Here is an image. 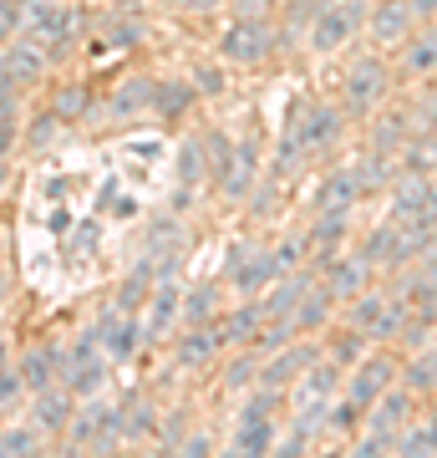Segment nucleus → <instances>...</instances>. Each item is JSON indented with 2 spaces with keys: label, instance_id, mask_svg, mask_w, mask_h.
<instances>
[{
  "label": "nucleus",
  "instance_id": "f257e3e1",
  "mask_svg": "<svg viewBox=\"0 0 437 458\" xmlns=\"http://www.w3.org/2000/svg\"><path fill=\"white\" fill-rule=\"evenodd\" d=\"M387 98H391V66L382 51H366V56H357V62L346 66V77H340V107L351 117H372Z\"/></svg>",
  "mask_w": 437,
  "mask_h": 458
},
{
  "label": "nucleus",
  "instance_id": "f03ea898",
  "mask_svg": "<svg viewBox=\"0 0 437 458\" xmlns=\"http://www.w3.org/2000/svg\"><path fill=\"white\" fill-rule=\"evenodd\" d=\"M107 367H113V357L102 352L97 327L77 331V342L62 346V382H66L77 397H97L102 387H107Z\"/></svg>",
  "mask_w": 437,
  "mask_h": 458
},
{
  "label": "nucleus",
  "instance_id": "7ed1b4c3",
  "mask_svg": "<svg viewBox=\"0 0 437 458\" xmlns=\"http://www.w3.org/2000/svg\"><path fill=\"white\" fill-rule=\"evenodd\" d=\"M66 448H92V454H113L117 443H122V408L113 403H102L92 397L87 408L71 412V423H66Z\"/></svg>",
  "mask_w": 437,
  "mask_h": 458
},
{
  "label": "nucleus",
  "instance_id": "20e7f679",
  "mask_svg": "<svg viewBox=\"0 0 437 458\" xmlns=\"http://www.w3.org/2000/svg\"><path fill=\"white\" fill-rule=\"evenodd\" d=\"M366 0H321V11H315V21H310V51H321V56H331V51H340L351 36L366 26Z\"/></svg>",
  "mask_w": 437,
  "mask_h": 458
},
{
  "label": "nucleus",
  "instance_id": "39448f33",
  "mask_svg": "<svg viewBox=\"0 0 437 458\" xmlns=\"http://www.w3.org/2000/svg\"><path fill=\"white\" fill-rule=\"evenodd\" d=\"M340 128H346V107H331V102H306L285 117V132H295V143L306 148V158H321L340 143Z\"/></svg>",
  "mask_w": 437,
  "mask_h": 458
},
{
  "label": "nucleus",
  "instance_id": "423d86ee",
  "mask_svg": "<svg viewBox=\"0 0 437 458\" xmlns=\"http://www.w3.org/2000/svg\"><path fill=\"white\" fill-rule=\"evenodd\" d=\"M387 219H397L402 229H433L437 225V174H427V179L402 174V179L391 183Z\"/></svg>",
  "mask_w": 437,
  "mask_h": 458
},
{
  "label": "nucleus",
  "instance_id": "0eeeda50",
  "mask_svg": "<svg viewBox=\"0 0 437 458\" xmlns=\"http://www.w3.org/2000/svg\"><path fill=\"white\" fill-rule=\"evenodd\" d=\"M219 56L234 66H265L275 56V26L270 21H229L224 36H219Z\"/></svg>",
  "mask_w": 437,
  "mask_h": 458
},
{
  "label": "nucleus",
  "instance_id": "6e6552de",
  "mask_svg": "<svg viewBox=\"0 0 437 458\" xmlns=\"http://www.w3.org/2000/svg\"><path fill=\"white\" fill-rule=\"evenodd\" d=\"M325 346L310 342V336H295V342L275 346V352H265V361H259V387H275V393H290L295 382L306 377V367L315 357H321Z\"/></svg>",
  "mask_w": 437,
  "mask_h": 458
},
{
  "label": "nucleus",
  "instance_id": "1a4fd4ad",
  "mask_svg": "<svg viewBox=\"0 0 437 458\" xmlns=\"http://www.w3.org/2000/svg\"><path fill=\"white\" fill-rule=\"evenodd\" d=\"M397 382H402L397 361H391L387 352H366V357H361L357 367H346V387H340V393L372 412V403H376L382 393H387V387H397Z\"/></svg>",
  "mask_w": 437,
  "mask_h": 458
},
{
  "label": "nucleus",
  "instance_id": "9d476101",
  "mask_svg": "<svg viewBox=\"0 0 437 458\" xmlns=\"http://www.w3.org/2000/svg\"><path fill=\"white\" fill-rule=\"evenodd\" d=\"M275 250H259V245H234L224 260V280L240 295H265L270 280H275Z\"/></svg>",
  "mask_w": 437,
  "mask_h": 458
},
{
  "label": "nucleus",
  "instance_id": "9b49d317",
  "mask_svg": "<svg viewBox=\"0 0 437 458\" xmlns=\"http://www.w3.org/2000/svg\"><path fill=\"white\" fill-rule=\"evenodd\" d=\"M92 327H97V342H102V352H107L113 361H132L138 357V346L147 342L143 336V316L122 311V306H107Z\"/></svg>",
  "mask_w": 437,
  "mask_h": 458
},
{
  "label": "nucleus",
  "instance_id": "f8f14e48",
  "mask_svg": "<svg viewBox=\"0 0 437 458\" xmlns=\"http://www.w3.org/2000/svg\"><path fill=\"white\" fill-rule=\"evenodd\" d=\"M173 327H183V285L173 276H163L143 306V336L147 342H168Z\"/></svg>",
  "mask_w": 437,
  "mask_h": 458
},
{
  "label": "nucleus",
  "instance_id": "ddd939ff",
  "mask_svg": "<svg viewBox=\"0 0 437 458\" xmlns=\"http://www.w3.org/2000/svg\"><path fill=\"white\" fill-rule=\"evenodd\" d=\"M412 31H417L412 0H376L372 11H366V36H372L376 51H397Z\"/></svg>",
  "mask_w": 437,
  "mask_h": 458
},
{
  "label": "nucleus",
  "instance_id": "4468645a",
  "mask_svg": "<svg viewBox=\"0 0 437 458\" xmlns=\"http://www.w3.org/2000/svg\"><path fill=\"white\" fill-rule=\"evenodd\" d=\"M372 276H376V265L361 255V250H340L336 260H325L321 265V285L336 301H351V295H361L366 285H372Z\"/></svg>",
  "mask_w": 437,
  "mask_h": 458
},
{
  "label": "nucleus",
  "instance_id": "2eb2a0df",
  "mask_svg": "<svg viewBox=\"0 0 437 458\" xmlns=\"http://www.w3.org/2000/svg\"><path fill=\"white\" fill-rule=\"evenodd\" d=\"M46 51H41V41H31V36H16V41H5V51H0V77L11 87H36L41 77H46Z\"/></svg>",
  "mask_w": 437,
  "mask_h": 458
},
{
  "label": "nucleus",
  "instance_id": "dca6fc26",
  "mask_svg": "<svg viewBox=\"0 0 437 458\" xmlns=\"http://www.w3.org/2000/svg\"><path fill=\"white\" fill-rule=\"evenodd\" d=\"M361 199H366V189H361V174H357V164H346V168H331V179H325L321 199H315V214H325V219H351Z\"/></svg>",
  "mask_w": 437,
  "mask_h": 458
},
{
  "label": "nucleus",
  "instance_id": "f3484780",
  "mask_svg": "<svg viewBox=\"0 0 437 458\" xmlns=\"http://www.w3.org/2000/svg\"><path fill=\"white\" fill-rule=\"evenodd\" d=\"M219 346H224L219 321H198V327H183L179 336H173V357H179L183 372H204V367L219 357Z\"/></svg>",
  "mask_w": 437,
  "mask_h": 458
},
{
  "label": "nucleus",
  "instance_id": "a211bd4d",
  "mask_svg": "<svg viewBox=\"0 0 437 458\" xmlns=\"http://www.w3.org/2000/svg\"><path fill=\"white\" fill-rule=\"evenodd\" d=\"M31 423L46 433V438H62L66 423H71V412H77V393L66 387V382H51V387H41V393H31Z\"/></svg>",
  "mask_w": 437,
  "mask_h": 458
},
{
  "label": "nucleus",
  "instance_id": "6ab92c4d",
  "mask_svg": "<svg viewBox=\"0 0 437 458\" xmlns=\"http://www.w3.org/2000/svg\"><path fill=\"white\" fill-rule=\"evenodd\" d=\"M397 51H402V77H412V82L433 77L437 72V21H417V31L407 36Z\"/></svg>",
  "mask_w": 437,
  "mask_h": 458
},
{
  "label": "nucleus",
  "instance_id": "aec40b11",
  "mask_svg": "<svg viewBox=\"0 0 437 458\" xmlns=\"http://www.w3.org/2000/svg\"><path fill=\"white\" fill-rule=\"evenodd\" d=\"M259 331H265V306H259V295H244L234 311H219V336H224V346H255Z\"/></svg>",
  "mask_w": 437,
  "mask_h": 458
},
{
  "label": "nucleus",
  "instance_id": "412c9836",
  "mask_svg": "<svg viewBox=\"0 0 437 458\" xmlns=\"http://www.w3.org/2000/svg\"><path fill=\"white\" fill-rule=\"evenodd\" d=\"M179 189H173V209H183L189 199H194V189L204 179H209V153H204V138H183L179 143Z\"/></svg>",
  "mask_w": 437,
  "mask_h": 458
},
{
  "label": "nucleus",
  "instance_id": "4be33fe9",
  "mask_svg": "<svg viewBox=\"0 0 437 458\" xmlns=\"http://www.w3.org/2000/svg\"><path fill=\"white\" fill-rule=\"evenodd\" d=\"M255 183H259V153H255V143H240L229 174L219 179V194H224L229 204H244V199L255 194Z\"/></svg>",
  "mask_w": 437,
  "mask_h": 458
},
{
  "label": "nucleus",
  "instance_id": "5701e85b",
  "mask_svg": "<svg viewBox=\"0 0 437 458\" xmlns=\"http://www.w3.org/2000/svg\"><path fill=\"white\" fill-rule=\"evenodd\" d=\"M280 423L275 418H234V443L229 454H275Z\"/></svg>",
  "mask_w": 437,
  "mask_h": 458
},
{
  "label": "nucleus",
  "instance_id": "b1692460",
  "mask_svg": "<svg viewBox=\"0 0 437 458\" xmlns=\"http://www.w3.org/2000/svg\"><path fill=\"white\" fill-rule=\"evenodd\" d=\"M16 367L26 377V393H41L51 382H62V346H31Z\"/></svg>",
  "mask_w": 437,
  "mask_h": 458
},
{
  "label": "nucleus",
  "instance_id": "393cba45",
  "mask_svg": "<svg viewBox=\"0 0 437 458\" xmlns=\"http://www.w3.org/2000/svg\"><path fill=\"white\" fill-rule=\"evenodd\" d=\"M107 113L113 117H138V113H153V82L147 77H122L107 98Z\"/></svg>",
  "mask_w": 437,
  "mask_h": 458
},
{
  "label": "nucleus",
  "instance_id": "a878e982",
  "mask_svg": "<svg viewBox=\"0 0 437 458\" xmlns=\"http://www.w3.org/2000/svg\"><path fill=\"white\" fill-rule=\"evenodd\" d=\"M331 306H336V295H331V291L321 285V280H315V291H310L306 301L295 306V316H290L295 336H315V331H321L325 321H331Z\"/></svg>",
  "mask_w": 437,
  "mask_h": 458
},
{
  "label": "nucleus",
  "instance_id": "bb28decb",
  "mask_svg": "<svg viewBox=\"0 0 437 458\" xmlns=\"http://www.w3.org/2000/svg\"><path fill=\"white\" fill-rule=\"evenodd\" d=\"M402 382H407L417 397H433V393H437V342H427V346H417V352H412Z\"/></svg>",
  "mask_w": 437,
  "mask_h": 458
},
{
  "label": "nucleus",
  "instance_id": "cd10ccee",
  "mask_svg": "<svg viewBox=\"0 0 437 458\" xmlns=\"http://www.w3.org/2000/svg\"><path fill=\"white\" fill-rule=\"evenodd\" d=\"M219 311H224V295H219V285H194V291H183V327L219 321Z\"/></svg>",
  "mask_w": 437,
  "mask_h": 458
},
{
  "label": "nucleus",
  "instance_id": "c85d7f7f",
  "mask_svg": "<svg viewBox=\"0 0 437 458\" xmlns=\"http://www.w3.org/2000/svg\"><path fill=\"white\" fill-rule=\"evenodd\" d=\"M412 138H417V132L407 128V117H402V113H387V117L372 128V153H387V158H397V153L412 143Z\"/></svg>",
  "mask_w": 437,
  "mask_h": 458
},
{
  "label": "nucleus",
  "instance_id": "c756f323",
  "mask_svg": "<svg viewBox=\"0 0 437 458\" xmlns=\"http://www.w3.org/2000/svg\"><path fill=\"white\" fill-rule=\"evenodd\" d=\"M194 82H153V113L158 117H183L194 107Z\"/></svg>",
  "mask_w": 437,
  "mask_h": 458
},
{
  "label": "nucleus",
  "instance_id": "7c9ffc66",
  "mask_svg": "<svg viewBox=\"0 0 437 458\" xmlns=\"http://www.w3.org/2000/svg\"><path fill=\"white\" fill-rule=\"evenodd\" d=\"M397 454H437V412H422V418H412L402 428Z\"/></svg>",
  "mask_w": 437,
  "mask_h": 458
},
{
  "label": "nucleus",
  "instance_id": "2f4dec72",
  "mask_svg": "<svg viewBox=\"0 0 437 458\" xmlns=\"http://www.w3.org/2000/svg\"><path fill=\"white\" fill-rule=\"evenodd\" d=\"M366 342H372V336H366V331H357V327H346V331H336V336H325V357L331 361H340V367H357L361 357H366Z\"/></svg>",
  "mask_w": 437,
  "mask_h": 458
},
{
  "label": "nucleus",
  "instance_id": "473e14b6",
  "mask_svg": "<svg viewBox=\"0 0 437 458\" xmlns=\"http://www.w3.org/2000/svg\"><path fill=\"white\" fill-rule=\"evenodd\" d=\"M259 346H240V357L229 361V372H224V387L229 393H244V387H255L259 382Z\"/></svg>",
  "mask_w": 437,
  "mask_h": 458
},
{
  "label": "nucleus",
  "instance_id": "72a5a7b5",
  "mask_svg": "<svg viewBox=\"0 0 437 458\" xmlns=\"http://www.w3.org/2000/svg\"><path fill=\"white\" fill-rule=\"evenodd\" d=\"M46 433L36 423H5L0 428V454H41Z\"/></svg>",
  "mask_w": 437,
  "mask_h": 458
},
{
  "label": "nucleus",
  "instance_id": "f704fd0d",
  "mask_svg": "<svg viewBox=\"0 0 437 458\" xmlns=\"http://www.w3.org/2000/svg\"><path fill=\"white\" fill-rule=\"evenodd\" d=\"M87 107H92V92L81 82H66L62 92H56V102H51V113L62 117V123H77V117H87Z\"/></svg>",
  "mask_w": 437,
  "mask_h": 458
},
{
  "label": "nucleus",
  "instance_id": "c9c22d12",
  "mask_svg": "<svg viewBox=\"0 0 437 458\" xmlns=\"http://www.w3.org/2000/svg\"><path fill=\"white\" fill-rule=\"evenodd\" d=\"M234 148H240V143H229V132H219V128L204 138V153H209V179L214 183L229 174V164H234Z\"/></svg>",
  "mask_w": 437,
  "mask_h": 458
},
{
  "label": "nucleus",
  "instance_id": "e433bc0d",
  "mask_svg": "<svg viewBox=\"0 0 437 458\" xmlns=\"http://www.w3.org/2000/svg\"><path fill=\"white\" fill-rule=\"evenodd\" d=\"M143 438H158V412L153 408L122 412V443H143Z\"/></svg>",
  "mask_w": 437,
  "mask_h": 458
},
{
  "label": "nucleus",
  "instance_id": "4c0bfd02",
  "mask_svg": "<svg viewBox=\"0 0 437 458\" xmlns=\"http://www.w3.org/2000/svg\"><path fill=\"white\" fill-rule=\"evenodd\" d=\"M321 11V0H285V31H310V21Z\"/></svg>",
  "mask_w": 437,
  "mask_h": 458
},
{
  "label": "nucleus",
  "instance_id": "58836bf2",
  "mask_svg": "<svg viewBox=\"0 0 437 458\" xmlns=\"http://www.w3.org/2000/svg\"><path fill=\"white\" fill-rule=\"evenodd\" d=\"M143 41V26H132V21H113L107 31H102V47H113V51H128Z\"/></svg>",
  "mask_w": 437,
  "mask_h": 458
},
{
  "label": "nucleus",
  "instance_id": "ea45409f",
  "mask_svg": "<svg viewBox=\"0 0 437 458\" xmlns=\"http://www.w3.org/2000/svg\"><path fill=\"white\" fill-rule=\"evenodd\" d=\"M21 26H26V5H21V0H0V47L16 41Z\"/></svg>",
  "mask_w": 437,
  "mask_h": 458
},
{
  "label": "nucleus",
  "instance_id": "a19ab883",
  "mask_svg": "<svg viewBox=\"0 0 437 458\" xmlns=\"http://www.w3.org/2000/svg\"><path fill=\"white\" fill-rule=\"evenodd\" d=\"M21 397H26V377H21V367L11 361V367H0V403L16 408Z\"/></svg>",
  "mask_w": 437,
  "mask_h": 458
},
{
  "label": "nucleus",
  "instance_id": "79ce46f5",
  "mask_svg": "<svg viewBox=\"0 0 437 458\" xmlns=\"http://www.w3.org/2000/svg\"><path fill=\"white\" fill-rule=\"evenodd\" d=\"M56 138H62V117H56V113H41V117L31 123V138H26V143H31V148H51Z\"/></svg>",
  "mask_w": 437,
  "mask_h": 458
},
{
  "label": "nucleus",
  "instance_id": "37998d69",
  "mask_svg": "<svg viewBox=\"0 0 437 458\" xmlns=\"http://www.w3.org/2000/svg\"><path fill=\"white\" fill-rule=\"evenodd\" d=\"M194 92L198 98H219V92H224V72L209 66V62H198L194 66Z\"/></svg>",
  "mask_w": 437,
  "mask_h": 458
},
{
  "label": "nucleus",
  "instance_id": "c03bdc74",
  "mask_svg": "<svg viewBox=\"0 0 437 458\" xmlns=\"http://www.w3.org/2000/svg\"><path fill=\"white\" fill-rule=\"evenodd\" d=\"M275 0H234V16L240 21H270Z\"/></svg>",
  "mask_w": 437,
  "mask_h": 458
},
{
  "label": "nucleus",
  "instance_id": "a18cd8bd",
  "mask_svg": "<svg viewBox=\"0 0 437 458\" xmlns=\"http://www.w3.org/2000/svg\"><path fill=\"white\" fill-rule=\"evenodd\" d=\"M209 448H214L209 433H189V438L179 443V454H209Z\"/></svg>",
  "mask_w": 437,
  "mask_h": 458
},
{
  "label": "nucleus",
  "instance_id": "49530a36",
  "mask_svg": "<svg viewBox=\"0 0 437 458\" xmlns=\"http://www.w3.org/2000/svg\"><path fill=\"white\" fill-rule=\"evenodd\" d=\"M422 132H427V138H437V98L427 102V107H422V123H417Z\"/></svg>",
  "mask_w": 437,
  "mask_h": 458
},
{
  "label": "nucleus",
  "instance_id": "de8ad7c7",
  "mask_svg": "<svg viewBox=\"0 0 437 458\" xmlns=\"http://www.w3.org/2000/svg\"><path fill=\"white\" fill-rule=\"evenodd\" d=\"M412 16H417V21H437V0H412Z\"/></svg>",
  "mask_w": 437,
  "mask_h": 458
},
{
  "label": "nucleus",
  "instance_id": "09e8293b",
  "mask_svg": "<svg viewBox=\"0 0 437 458\" xmlns=\"http://www.w3.org/2000/svg\"><path fill=\"white\" fill-rule=\"evenodd\" d=\"M113 214H117V219H128V214H138V199H132V194H128V199H117V209H113Z\"/></svg>",
  "mask_w": 437,
  "mask_h": 458
},
{
  "label": "nucleus",
  "instance_id": "8fccbe9b",
  "mask_svg": "<svg viewBox=\"0 0 437 458\" xmlns=\"http://www.w3.org/2000/svg\"><path fill=\"white\" fill-rule=\"evenodd\" d=\"M0 367H11V346H5V336H0Z\"/></svg>",
  "mask_w": 437,
  "mask_h": 458
},
{
  "label": "nucleus",
  "instance_id": "3c124183",
  "mask_svg": "<svg viewBox=\"0 0 437 458\" xmlns=\"http://www.w3.org/2000/svg\"><path fill=\"white\" fill-rule=\"evenodd\" d=\"M183 5H189V11H204V5H214V0H183Z\"/></svg>",
  "mask_w": 437,
  "mask_h": 458
},
{
  "label": "nucleus",
  "instance_id": "603ef678",
  "mask_svg": "<svg viewBox=\"0 0 437 458\" xmlns=\"http://www.w3.org/2000/svg\"><path fill=\"white\" fill-rule=\"evenodd\" d=\"M5 291H11V280H5V270H0V301H5Z\"/></svg>",
  "mask_w": 437,
  "mask_h": 458
},
{
  "label": "nucleus",
  "instance_id": "864d4df0",
  "mask_svg": "<svg viewBox=\"0 0 437 458\" xmlns=\"http://www.w3.org/2000/svg\"><path fill=\"white\" fill-rule=\"evenodd\" d=\"M5 412H11V408H5V403H0V428H5Z\"/></svg>",
  "mask_w": 437,
  "mask_h": 458
},
{
  "label": "nucleus",
  "instance_id": "5fc2aeb1",
  "mask_svg": "<svg viewBox=\"0 0 437 458\" xmlns=\"http://www.w3.org/2000/svg\"><path fill=\"white\" fill-rule=\"evenodd\" d=\"M0 183H5V164H0Z\"/></svg>",
  "mask_w": 437,
  "mask_h": 458
}]
</instances>
